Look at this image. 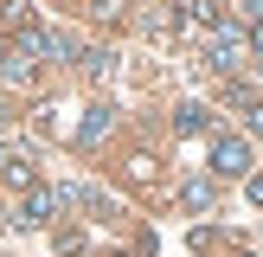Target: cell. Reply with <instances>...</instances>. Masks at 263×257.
<instances>
[{"mask_svg": "<svg viewBox=\"0 0 263 257\" xmlns=\"http://www.w3.org/2000/svg\"><path fill=\"white\" fill-rule=\"evenodd\" d=\"M193 20H199V26H212V32H225V26H231V13H225V0H193Z\"/></svg>", "mask_w": 263, "mask_h": 257, "instance_id": "7", "label": "cell"}, {"mask_svg": "<svg viewBox=\"0 0 263 257\" xmlns=\"http://www.w3.org/2000/svg\"><path fill=\"white\" fill-rule=\"evenodd\" d=\"M251 45H257V58H263V20H257V32H251Z\"/></svg>", "mask_w": 263, "mask_h": 257, "instance_id": "13", "label": "cell"}, {"mask_svg": "<svg viewBox=\"0 0 263 257\" xmlns=\"http://www.w3.org/2000/svg\"><path fill=\"white\" fill-rule=\"evenodd\" d=\"M251 199H257V206H263V174H251Z\"/></svg>", "mask_w": 263, "mask_h": 257, "instance_id": "11", "label": "cell"}, {"mask_svg": "<svg viewBox=\"0 0 263 257\" xmlns=\"http://www.w3.org/2000/svg\"><path fill=\"white\" fill-rule=\"evenodd\" d=\"M7 128H13V109H7V103H0V135H7Z\"/></svg>", "mask_w": 263, "mask_h": 257, "instance_id": "12", "label": "cell"}, {"mask_svg": "<svg viewBox=\"0 0 263 257\" xmlns=\"http://www.w3.org/2000/svg\"><path fill=\"white\" fill-rule=\"evenodd\" d=\"M180 199H186L193 212H205V206H212V180H186V187H180Z\"/></svg>", "mask_w": 263, "mask_h": 257, "instance_id": "8", "label": "cell"}, {"mask_svg": "<svg viewBox=\"0 0 263 257\" xmlns=\"http://www.w3.org/2000/svg\"><path fill=\"white\" fill-rule=\"evenodd\" d=\"M205 122H212V109H205V103H180V109H174V128H180V135H199Z\"/></svg>", "mask_w": 263, "mask_h": 257, "instance_id": "5", "label": "cell"}, {"mask_svg": "<svg viewBox=\"0 0 263 257\" xmlns=\"http://www.w3.org/2000/svg\"><path fill=\"white\" fill-rule=\"evenodd\" d=\"M212 174H225V180L251 174V141L244 135H212Z\"/></svg>", "mask_w": 263, "mask_h": 257, "instance_id": "1", "label": "cell"}, {"mask_svg": "<svg viewBox=\"0 0 263 257\" xmlns=\"http://www.w3.org/2000/svg\"><path fill=\"white\" fill-rule=\"evenodd\" d=\"M238 58H244V39H238V26L212 32V71H238Z\"/></svg>", "mask_w": 263, "mask_h": 257, "instance_id": "3", "label": "cell"}, {"mask_svg": "<svg viewBox=\"0 0 263 257\" xmlns=\"http://www.w3.org/2000/svg\"><path fill=\"white\" fill-rule=\"evenodd\" d=\"M109 116H116V109H103V103H97V109H84V122H77V141H103V135H109Z\"/></svg>", "mask_w": 263, "mask_h": 257, "instance_id": "6", "label": "cell"}, {"mask_svg": "<svg viewBox=\"0 0 263 257\" xmlns=\"http://www.w3.org/2000/svg\"><path fill=\"white\" fill-rule=\"evenodd\" d=\"M251 128H257V135H263V103H251Z\"/></svg>", "mask_w": 263, "mask_h": 257, "instance_id": "10", "label": "cell"}, {"mask_svg": "<svg viewBox=\"0 0 263 257\" xmlns=\"http://www.w3.org/2000/svg\"><path fill=\"white\" fill-rule=\"evenodd\" d=\"M39 77V64L26 58V51H7V64H0V84H13V90H26Z\"/></svg>", "mask_w": 263, "mask_h": 257, "instance_id": "4", "label": "cell"}, {"mask_svg": "<svg viewBox=\"0 0 263 257\" xmlns=\"http://www.w3.org/2000/svg\"><path fill=\"white\" fill-rule=\"evenodd\" d=\"M84 71H90V77H109L116 58H109V51H84Z\"/></svg>", "mask_w": 263, "mask_h": 257, "instance_id": "9", "label": "cell"}, {"mask_svg": "<svg viewBox=\"0 0 263 257\" xmlns=\"http://www.w3.org/2000/svg\"><path fill=\"white\" fill-rule=\"evenodd\" d=\"M71 199H77L71 187H32V193L20 199V225H45V218L58 212V206H71Z\"/></svg>", "mask_w": 263, "mask_h": 257, "instance_id": "2", "label": "cell"}]
</instances>
